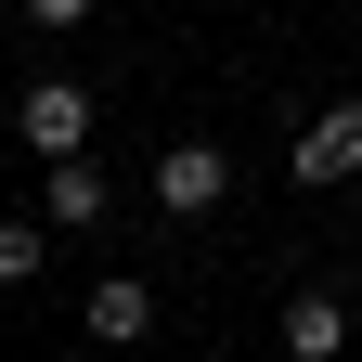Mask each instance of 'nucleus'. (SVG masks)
I'll return each instance as SVG.
<instances>
[{
	"label": "nucleus",
	"instance_id": "1",
	"mask_svg": "<svg viewBox=\"0 0 362 362\" xmlns=\"http://www.w3.org/2000/svg\"><path fill=\"white\" fill-rule=\"evenodd\" d=\"M285 181H298V194H337V181H362V90H349V104H324V117L285 143Z\"/></svg>",
	"mask_w": 362,
	"mask_h": 362
},
{
	"label": "nucleus",
	"instance_id": "2",
	"mask_svg": "<svg viewBox=\"0 0 362 362\" xmlns=\"http://www.w3.org/2000/svg\"><path fill=\"white\" fill-rule=\"evenodd\" d=\"M13 129H26L39 168H78V143H90V90H78V78H39L26 104H13Z\"/></svg>",
	"mask_w": 362,
	"mask_h": 362
},
{
	"label": "nucleus",
	"instance_id": "3",
	"mask_svg": "<svg viewBox=\"0 0 362 362\" xmlns=\"http://www.w3.org/2000/svg\"><path fill=\"white\" fill-rule=\"evenodd\" d=\"M220 194H233V156H220V143H168L156 156V207L168 220H207Z\"/></svg>",
	"mask_w": 362,
	"mask_h": 362
},
{
	"label": "nucleus",
	"instance_id": "4",
	"mask_svg": "<svg viewBox=\"0 0 362 362\" xmlns=\"http://www.w3.org/2000/svg\"><path fill=\"white\" fill-rule=\"evenodd\" d=\"M129 337H156V285L143 272H104L90 285V349H129Z\"/></svg>",
	"mask_w": 362,
	"mask_h": 362
},
{
	"label": "nucleus",
	"instance_id": "5",
	"mask_svg": "<svg viewBox=\"0 0 362 362\" xmlns=\"http://www.w3.org/2000/svg\"><path fill=\"white\" fill-rule=\"evenodd\" d=\"M285 362H349V310L310 285V298H285Z\"/></svg>",
	"mask_w": 362,
	"mask_h": 362
},
{
	"label": "nucleus",
	"instance_id": "6",
	"mask_svg": "<svg viewBox=\"0 0 362 362\" xmlns=\"http://www.w3.org/2000/svg\"><path fill=\"white\" fill-rule=\"evenodd\" d=\"M39 194H52V220H65V233H90V220L117 207V181H104V168L78 156V168H39Z\"/></svg>",
	"mask_w": 362,
	"mask_h": 362
},
{
	"label": "nucleus",
	"instance_id": "7",
	"mask_svg": "<svg viewBox=\"0 0 362 362\" xmlns=\"http://www.w3.org/2000/svg\"><path fill=\"white\" fill-rule=\"evenodd\" d=\"M0 285H39V233L26 220H0Z\"/></svg>",
	"mask_w": 362,
	"mask_h": 362
},
{
	"label": "nucleus",
	"instance_id": "8",
	"mask_svg": "<svg viewBox=\"0 0 362 362\" xmlns=\"http://www.w3.org/2000/svg\"><path fill=\"white\" fill-rule=\"evenodd\" d=\"M26 26H52V39H65V26H90V0H26Z\"/></svg>",
	"mask_w": 362,
	"mask_h": 362
},
{
	"label": "nucleus",
	"instance_id": "9",
	"mask_svg": "<svg viewBox=\"0 0 362 362\" xmlns=\"http://www.w3.org/2000/svg\"><path fill=\"white\" fill-rule=\"evenodd\" d=\"M349 26H362V0H349Z\"/></svg>",
	"mask_w": 362,
	"mask_h": 362
},
{
	"label": "nucleus",
	"instance_id": "10",
	"mask_svg": "<svg viewBox=\"0 0 362 362\" xmlns=\"http://www.w3.org/2000/svg\"><path fill=\"white\" fill-rule=\"evenodd\" d=\"M65 362H90V349H65Z\"/></svg>",
	"mask_w": 362,
	"mask_h": 362
}]
</instances>
